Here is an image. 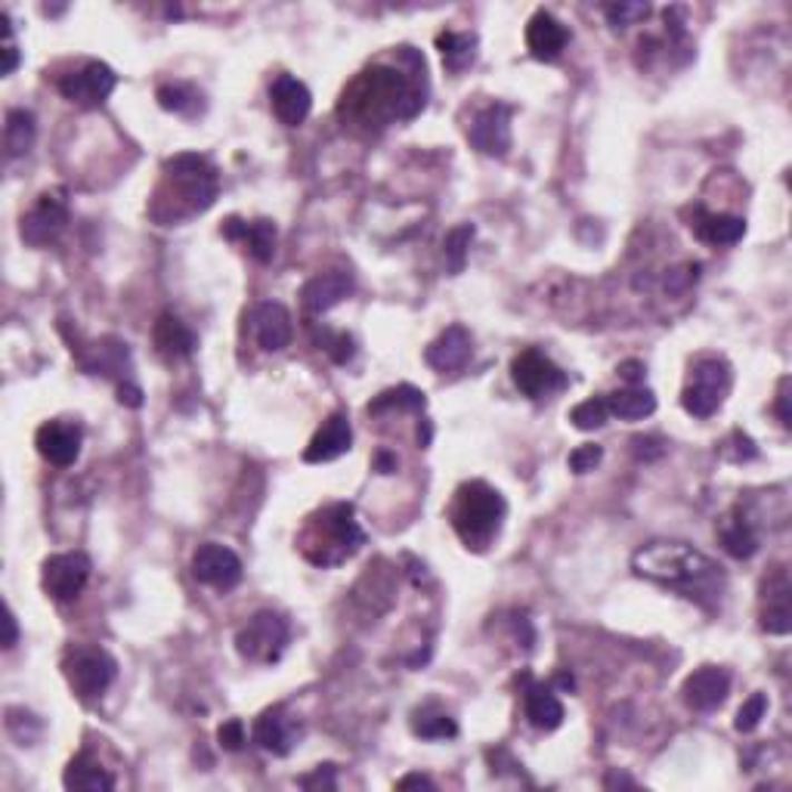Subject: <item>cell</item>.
<instances>
[{"label": "cell", "instance_id": "1", "mask_svg": "<svg viewBox=\"0 0 792 792\" xmlns=\"http://www.w3.org/2000/svg\"><path fill=\"white\" fill-rule=\"evenodd\" d=\"M632 570L638 573L641 579L666 585L675 595L696 600L706 610L722 604L724 585H727L722 567L715 560L684 542L644 545L632 557Z\"/></svg>", "mask_w": 792, "mask_h": 792}, {"label": "cell", "instance_id": "2", "mask_svg": "<svg viewBox=\"0 0 792 792\" xmlns=\"http://www.w3.org/2000/svg\"><path fill=\"white\" fill-rule=\"evenodd\" d=\"M421 109H424V90L418 87V81H409L403 71L388 66H372L362 71L341 99V115H350L353 121L369 127L409 121Z\"/></svg>", "mask_w": 792, "mask_h": 792}, {"label": "cell", "instance_id": "3", "mask_svg": "<svg viewBox=\"0 0 792 792\" xmlns=\"http://www.w3.org/2000/svg\"><path fill=\"white\" fill-rule=\"evenodd\" d=\"M221 180L205 155L180 153L165 162V180L155 189L149 217L162 226H174L205 214L217 202Z\"/></svg>", "mask_w": 792, "mask_h": 792}, {"label": "cell", "instance_id": "4", "mask_svg": "<svg viewBox=\"0 0 792 792\" xmlns=\"http://www.w3.org/2000/svg\"><path fill=\"white\" fill-rule=\"evenodd\" d=\"M508 515V505L499 489H492L483 480H468L456 489V499L449 508V520L465 548L471 551H487L496 542Z\"/></svg>", "mask_w": 792, "mask_h": 792}, {"label": "cell", "instance_id": "5", "mask_svg": "<svg viewBox=\"0 0 792 792\" xmlns=\"http://www.w3.org/2000/svg\"><path fill=\"white\" fill-rule=\"evenodd\" d=\"M316 542L325 545H320L316 555L306 557L316 567H334V564H341V560H348V557L360 551L362 545H365V532L356 524L353 505L338 501V505L322 508L316 517H310V527L304 532V548Z\"/></svg>", "mask_w": 792, "mask_h": 792}, {"label": "cell", "instance_id": "6", "mask_svg": "<svg viewBox=\"0 0 792 792\" xmlns=\"http://www.w3.org/2000/svg\"><path fill=\"white\" fill-rule=\"evenodd\" d=\"M731 365L722 356H703L694 362L691 378L682 390V405L687 415L712 418L722 409L724 397L731 390Z\"/></svg>", "mask_w": 792, "mask_h": 792}, {"label": "cell", "instance_id": "7", "mask_svg": "<svg viewBox=\"0 0 792 792\" xmlns=\"http://www.w3.org/2000/svg\"><path fill=\"white\" fill-rule=\"evenodd\" d=\"M62 675L75 694L81 700H97L111 687L115 675H118V663L106 654L102 647H87V644H75L62 656Z\"/></svg>", "mask_w": 792, "mask_h": 792}, {"label": "cell", "instance_id": "8", "mask_svg": "<svg viewBox=\"0 0 792 792\" xmlns=\"http://www.w3.org/2000/svg\"><path fill=\"white\" fill-rule=\"evenodd\" d=\"M289 638H292V628L289 623L273 610H261L251 616L245 626L236 632V651L242 659L248 663H264V666H273L282 659L285 647H289Z\"/></svg>", "mask_w": 792, "mask_h": 792}, {"label": "cell", "instance_id": "9", "mask_svg": "<svg viewBox=\"0 0 792 792\" xmlns=\"http://www.w3.org/2000/svg\"><path fill=\"white\" fill-rule=\"evenodd\" d=\"M511 381L529 400H545L570 384L567 372L545 356L542 350H524L511 360Z\"/></svg>", "mask_w": 792, "mask_h": 792}, {"label": "cell", "instance_id": "10", "mask_svg": "<svg viewBox=\"0 0 792 792\" xmlns=\"http://www.w3.org/2000/svg\"><path fill=\"white\" fill-rule=\"evenodd\" d=\"M56 87H59V94L69 99V102H75V106H81V109H99V106L111 97V90L118 87V75H115L106 62L90 59V62H84L81 69L62 75V78L56 81Z\"/></svg>", "mask_w": 792, "mask_h": 792}, {"label": "cell", "instance_id": "11", "mask_svg": "<svg viewBox=\"0 0 792 792\" xmlns=\"http://www.w3.org/2000/svg\"><path fill=\"white\" fill-rule=\"evenodd\" d=\"M90 557L84 551H66V555H50L41 567V585L43 591L59 604L75 600L81 595L87 583H90Z\"/></svg>", "mask_w": 792, "mask_h": 792}, {"label": "cell", "instance_id": "12", "mask_svg": "<svg viewBox=\"0 0 792 792\" xmlns=\"http://www.w3.org/2000/svg\"><path fill=\"white\" fill-rule=\"evenodd\" d=\"M66 226H69V202H66L62 189H56V193H43L31 205V211L22 217L19 236L31 248H43V245H50V242L62 236Z\"/></svg>", "mask_w": 792, "mask_h": 792}, {"label": "cell", "instance_id": "13", "mask_svg": "<svg viewBox=\"0 0 792 792\" xmlns=\"http://www.w3.org/2000/svg\"><path fill=\"white\" fill-rule=\"evenodd\" d=\"M511 118H515V106L508 102H489L487 109L477 111L468 127L473 149L489 158H505L511 149Z\"/></svg>", "mask_w": 792, "mask_h": 792}, {"label": "cell", "instance_id": "14", "mask_svg": "<svg viewBox=\"0 0 792 792\" xmlns=\"http://www.w3.org/2000/svg\"><path fill=\"white\" fill-rule=\"evenodd\" d=\"M193 576L202 585L217 588V591H229V588H236V585L242 583L245 570H242V560H238L233 548L217 542H205L195 548Z\"/></svg>", "mask_w": 792, "mask_h": 792}, {"label": "cell", "instance_id": "15", "mask_svg": "<svg viewBox=\"0 0 792 792\" xmlns=\"http://www.w3.org/2000/svg\"><path fill=\"white\" fill-rule=\"evenodd\" d=\"M81 443L84 431L81 424L75 421H43L38 433H35V446H38V456L53 468H71L75 461L81 459Z\"/></svg>", "mask_w": 792, "mask_h": 792}, {"label": "cell", "instance_id": "16", "mask_svg": "<svg viewBox=\"0 0 792 792\" xmlns=\"http://www.w3.org/2000/svg\"><path fill=\"white\" fill-rule=\"evenodd\" d=\"M731 694V672L722 666H703L684 678L682 696L694 712H715Z\"/></svg>", "mask_w": 792, "mask_h": 792}, {"label": "cell", "instance_id": "17", "mask_svg": "<svg viewBox=\"0 0 792 792\" xmlns=\"http://www.w3.org/2000/svg\"><path fill=\"white\" fill-rule=\"evenodd\" d=\"M301 737V724L285 706H273V710L261 712V718L254 722L251 740L264 752H273L278 759H285L294 750V743Z\"/></svg>", "mask_w": 792, "mask_h": 792}, {"label": "cell", "instance_id": "18", "mask_svg": "<svg viewBox=\"0 0 792 792\" xmlns=\"http://www.w3.org/2000/svg\"><path fill=\"white\" fill-rule=\"evenodd\" d=\"M570 43V28L564 26L555 13L539 10L532 13L527 26V50L539 62H557Z\"/></svg>", "mask_w": 792, "mask_h": 792}, {"label": "cell", "instance_id": "19", "mask_svg": "<svg viewBox=\"0 0 792 792\" xmlns=\"http://www.w3.org/2000/svg\"><path fill=\"white\" fill-rule=\"evenodd\" d=\"M221 236L229 242H242L245 251L257 264H270L276 254V223L266 221H242V217H226L221 226Z\"/></svg>", "mask_w": 792, "mask_h": 792}, {"label": "cell", "instance_id": "20", "mask_svg": "<svg viewBox=\"0 0 792 792\" xmlns=\"http://www.w3.org/2000/svg\"><path fill=\"white\" fill-rule=\"evenodd\" d=\"M251 332L266 353H278L292 344V313L276 301H264L251 310Z\"/></svg>", "mask_w": 792, "mask_h": 792}, {"label": "cell", "instance_id": "21", "mask_svg": "<svg viewBox=\"0 0 792 792\" xmlns=\"http://www.w3.org/2000/svg\"><path fill=\"white\" fill-rule=\"evenodd\" d=\"M270 106L285 127H301L313 109V94L294 75H278L270 87Z\"/></svg>", "mask_w": 792, "mask_h": 792}, {"label": "cell", "instance_id": "22", "mask_svg": "<svg viewBox=\"0 0 792 792\" xmlns=\"http://www.w3.org/2000/svg\"><path fill=\"white\" fill-rule=\"evenodd\" d=\"M350 443H353V431L344 412H332L322 421V428L313 433V440L304 449L306 465H325V461L341 459L348 456Z\"/></svg>", "mask_w": 792, "mask_h": 792}, {"label": "cell", "instance_id": "23", "mask_svg": "<svg viewBox=\"0 0 792 792\" xmlns=\"http://www.w3.org/2000/svg\"><path fill=\"white\" fill-rule=\"evenodd\" d=\"M81 365L90 372V375H102L125 384L127 372H130V350H127L125 341L118 338H102L97 344H90L87 350H75Z\"/></svg>", "mask_w": 792, "mask_h": 792}, {"label": "cell", "instance_id": "24", "mask_svg": "<svg viewBox=\"0 0 792 792\" xmlns=\"http://www.w3.org/2000/svg\"><path fill=\"white\" fill-rule=\"evenodd\" d=\"M350 294H353V276L344 270H332V273H320V276L310 278L301 289V301H304L306 313L322 316L341 301H348Z\"/></svg>", "mask_w": 792, "mask_h": 792}, {"label": "cell", "instance_id": "25", "mask_svg": "<svg viewBox=\"0 0 792 792\" xmlns=\"http://www.w3.org/2000/svg\"><path fill=\"white\" fill-rule=\"evenodd\" d=\"M153 344L155 353L165 362H183L189 360L198 348L195 332L174 313H162L153 325Z\"/></svg>", "mask_w": 792, "mask_h": 792}, {"label": "cell", "instance_id": "26", "mask_svg": "<svg viewBox=\"0 0 792 792\" xmlns=\"http://www.w3.org/2000/svg\"><path fill=\"white\" fill-rule=\"evenodd\" d=\"M471 332L465 329V325H449L437 341H431L428 344V350H424V362L431 365V369H437V372H459V369H465L468 365V360H471Z\"/></svg>", "mask_w": 792, "mask_h": 792}, {"label": "cell", "instance_id": "27", "mask_svg": "<svg viewBox=\"0 0 792 792\" xmlns=\"http://www.w3.org/2000/svg\"><path fill=\"white\" fill-rule=\"evenodd\" d=\"M694 236L706 245H737L746 236V221L737 214H710V211L694 208Z\"/></svg>", "mask_w": 792, "mask_h": 792}, {"label": "cell", "instance_id": "28", "mask_svg": "<svg viewBox=\"0 0 792 792\" xmlns=\"http://www.w3.org/2000/svg\"><path fill=\"white\" fill-rule=\"evenodd\" d=\"M524 712H527V722L542 734H551L564 724V703L555 696L551 684H529L524 694Z\"/></svg>", "mask_w": 792, "mask_h": 792}, {"label": "cell", "instance_id": "29", "mask_svg": "<svg viewBox=\"0 0 792 792\" xmlns=\"http://www.w3.org/2000/svg\"><path fill=\"white\" fill-rule=\"evenodd\" d=\"M62 783H66V790H78V792L115 790V778H111L109 771L99 765V762H94L90 752H81V755L71 759L69 767H66V774H62Z\"/></svg>", "mask_w": 792, "mask_h": 792}, {"label": "cell", "instance_id": "30", "mask_svg": "<svg viewBox=\"0 0 792 792\" xmlns=\"http://www.w3.org/2000/svg\"><path fill=\"white\" fill-rule=\"evenodd\" d=\"M477 35L473 31H440L437 35V50L443 56V66L449 75H461V71L473 66L477 59Z\"/></svg>", "mask_w": 792, "mask_h": 792}, {"label": "cell", "instance_id": "31", "mask_svg": "<svg viewBox=\"0 0 792 792\" xmlns=\"http://www.w3.org/2000/svg\"><path fill=\"white\" fill-rule=\"evenodd\" d=\"M762 628L767 635H790L792 607H790V579L780 573L778 585H767V604L762 610Z\"/></svg>", "mask_w": 792, "mask_h": 792}, {"label": "cell", "instance_id": "32", "mask_svg": "<svg viewBox=\"0 0 792 792\" xmlns=\"http://www.w3.org/2000/svg\"><path fill=\"white\" fill-rule=\"evenodd\" d=\"M607 409L610 415L623 418V421H641V418H651L656 412V397L654 390L647 388H626L607 393Z\"/></svg>", "mask_w": 792, "mask_h": 792}, {"label": "cell", "instance_id": "33", "mask_svg": "<svg viewBox=\"0 0 792 792\" xmlns=\"http://www.w3.org/2000/svg\"><path fill=\"white\" fill-rule=\"evenodd\" d=\"M409 727H412V734L421 740L459 737V724H456V718H452L449 712L440 710V706H433V703H428V706H421V710L412 712Z\"/></svg>", "mask_w": 792, "mask_h": 792}, {"label": "cell", "instance_id": "34", "mask_svg": "<svg viewBox=\"0 0 792 792\" xmlns=\"http://www.w3.org/2000/svg\"><path fill=\"white\" fill-rule=\"evenodd\" d=\"M155 99H158L162 109L183 115V118H195V115H202V109H205V99L198 94V87L186 81L162 84V87L155 90Z\"/></svg>", "mask_w": 792, "mask_h": 792}, {"label": "cell", "instance_id": "35", "mask_svg": "<svg viewBox=\"0 0 792 792\" xmlns=\"http://www.w3.org/2000/svg\"><path fill=\"white\" fill-rule=\"evenodd\" d=\"M718 536H722L724 551L737 557V560H750L759 551V532L752 529V524L743 515L727 517L718 529Z\"/></svg>", "mask_w": 792, "mask_h": 792}, {"label": "cell", "instance_id": "36", "mask_svg": "<svg viewBox=\"0 0 792 792\" xmlns=\"http://www.w3.org/2000/svg\"><path fill=\"white\" fill-rule=\"evenodd\" d=\"M38 125H35V115L28 109H10L7 111V125H3V149L10 158L16 155H26L35 143Z\"/></svg>", "mask_w": 792, "mask_h": 792}, {"label": "cell", "instance_id": "37", "mask_svg": "<svg viewBox=\"0 0 792 792\" xmlns=\"http://www.w3.org/2000/svg\"><path fill=\"white\" fill-rule=\"evenodd\" d=\"M428 405V400H424V393L418 388H412V384H400V388H390L384 390V393H378L372 403L365 405V412L369 415H384V412H421Z\"/></svg>", "mask_w": 792, "mask_h": 792}, {"label": "cell", "instance_id": "38", "mask_svg": "<svg viewBox=\"0 0 792 792\" xmlns=\"http://www.w3.org/2000/svg\"><path fill=\"white\" fill-rule=\"evenodd\" d=\"M473 236H477L473 223H461V226H456V229H449V233H446L443 257H446V266H449V273H452V276L465 273V264H468V248H471Z\"/></svg>", "mask_w": 792, "mask_h": 792}, {"label": "cell", "instance_id": "39", "mask_svg": "<svg viewBox=\"0 0 792 792\" xmlns=\"http://www.w3.org/2000/svg\"><path fill=\"white\" fill-rule=\"evenodd\" d=\"M607 418H610L607 397H591V400H585V403L573 405L570 412V421L576 431H598V428L607 424Z\"/></svg>", "mask_w": 792, "mask_h": 792}, {"label": "cell", "instance_id": "40", "mask_svg": "<svg viewBox=\"0 0 792 792\" xmlns=\"http://www.w3.org/2000/svg\"><path fill=\"white\" fill-rule=\"evenodd\" d=\"M316 344H320L322 353H329L332 362L338 365H348L353 356H356V341L350 338L348 332H332V329H316Z\"/></svg>", "mask_w": 792, "mask_h": 792}, {"label": "cell", "instance_id": "41", "mask_svg": "<svg viewBox=\"0 0 792 792\" xmlns=\"http://www.w3.org/2000/svg\"><path fill=\"white\" fill-rule=\"evenodd\" d=\"M767 712V696L765 694H752L743 706H740L737 712V722H734V727H737L740 734H752L759 724H762V718H765Z\"/></svg>", "mask_w": 792, "mask_h": 792}, {"label": "cell", "instance_id": "42", "mask_svg": "<svg viewBox=\"0 0 792 792\" xmlns=\"http://www.w3.org/2000/svg\"><path fill=\"white\" fill-rule=\"evenodd\" d=\"M604 16L613 28H628L641 19H647L651 7L647 3H610V7H604Z\"/></svg>", "mask_w": 792, "mask_h": 792}, {"label": "cell", "instance_id": "43", "mask_svg": "<svg viewBox=\"0 0 792 792\" xmlns=\"http://www.w3.org/2000/svg\"><path fill=\"white\" fill-rule=\"evenodd\" d=\"M600 459H604V449H600L598 443L579 446V449H573L570 452V471L573 473L595 471V468L600 465Z\"/></svg>", "mask_w": 792, "mask_h": 792}, {"label": "cell", "instance_id": "44", "mask_svg": "<svg viewBox=\"0 0 792 792\" xmlns=\"http://www.w3.org/2000/svg\"><path fill=\"white\" fill-rule=\"evenodd\" d=\"M217 743H221L226 752H238L245 743H248V734H245V724L238 722V718H229V722L221 724V731H217Z\"/></svg>", "mask_w": 792, "mask_h": 792}, {"label": "cell", "instance_id": "45", "mask_svg": "<svg viewBox=\"0 0 792 792\" xmlns=\"http://www.w3.org/2000/svg\"><path fill=\"white\" fill-rule=\"evenodd\" d=\"M632 456L638 461H656L666 456V443L659 437H632Z\"/></svg>", "mask_w": 792, "mask_h": 792}, {"label": "cell", "instance_id": "46", "mask_svg": "<svg viewBox=\"0 0 792 792\" xmlns=\"http://www.w3.org/2000/svg\"><path fill=\"white\" fill-rule=\"evenodd\" d=\"M334 771H338L334 765H320L316 771H313V774L297 778V786H304V790H334V786H338Z\"/></svg>", "mask_w": 792, "mask_h": 792}, {"label": "cell", "instance_id": "47", "mask_svg": "<svg viewBox=\"0 0 792 792\" xmlns=\"http://www.w3.org/2000/svg\"><path fill=\"white\" fill-rule=\"evenodd\" d=\"M619 378L626 381L628 388H641L644 384V378H647V365L644 362H638V360H626V362H619Z\"/></svg>", "mask_w": 792, "mask_h": 792}, {"label": "cell", "instance_id": "48", "mask_svg": "<svg viewBox=\"0 0 792 792\" xmlns=\"http://www.w3.org/2000/svg\"><path fill=\"white\" fill-rule=\"evenodd\" d=\"M778 415L783 428H792V415H790V378L780 381L778 390Z\"/></svg>", "mask_w": 792, "mask_h": 792}, {"label": "cell", "instance_id": "49", "mask_svg": "<svg viewBox=\"0 0 792 792\" xmlns=\"http://www.w3.org/2000/svg\"><path fill=\"white\" fill-rule=\"evenodd\" d=\"M118 403L130 405V409H139V405H143V390H139L137 384H130V381L118 384Z\"/></svg>", "mask_w": 792, "mask_h": 792}, {"label": "cell", "instance_id": "50", "mask_svg": "<svg viewBox=\"0 0 792 792\" xmlns=\"http://www.w3.org/2000/svg\"><path fill=\"white\" fill-rule=\"evenodd\" d=\"M397 790H433V780L424 774H409V778L397 780Z\"/></svg>", "mask_w": 792, "mask_h": 792}, {"label": "cell", "instance_id": "51", "mask_svg": "<svg viewBox=\"0 0 792 792\" xmlns=\"http://www.w3.org/2000/svg\"><path fill=\"white\" fill-rule=\"evenodd\" d=\"M3 626H7V638H3V647L7 651H13L16 641H19V626H16V613L7 610V616H3Z\"/></svg>", "mask_w": 792, "mask_h": 792}, {"label": "cell", "instance_id": "52", "mask_svg": "<svg viewBox=\"0 0 792 792\" xmlns=\"http://www.w3.org/2000/svg\"><path fill=\"white\" fill-rule=\"evenodd\" d=\"M375 471L378 473L397 471V456H393V452H388V449H381V452L375 456Z\"/></svg>", "mask_w": 792, "mask_h": 792}, {"label": "cell", "instance_id": "53", "mask_svg": "<svg viewBox=\"0 0 792 792\" xmlns=\"http://www.w3.org/2000/svg\"><path fill=\"white\" fill-rule=\"evenodd\" d=\"M604 786H607V790H613V786H638V780L626 778V774H607Z\"/></svg>", "mask_w": 792, "mask_h": 792}, {"label": "cell", "instance_id": "54", "mask_svg": "<svg viewBox=\"0 0 792 792\" xmlns=\"http://www.w3.org/2000/svg\"><path fill=\"white\" fill-rule=\"evenodd\" d=\"M431 437H433L431 421H421V424H418V443L431 446Z\"/></svg>", "mask_w": 792, "mask_h": 792}, {"label": "cell", "instance_id": "55", "mask_svg": "<svg viewBox=\"0 0 792 792\" xmlns=\"http://www.w3.org/2000/svg\"><path fill=\"white\" fill-rule=\"evenodd\" d=\"M555 684H557V687H567V691H573V678H570V675H557Z\"/></svg>", "mask_w": 792, "mask_h": 792}]
</instances>
